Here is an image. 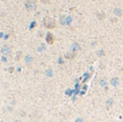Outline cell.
Returning <instances> with one entry per match:
<instances>
[{
	"instance_id": "30bf717a",
	"label": "cell",
	"mask_w": 123,
	"mask_h": 122,
	"mask_svg": "<svg viewBox=\"0 0 123 122\" xmlns=\"http://www.w3.org/2000/svg\"><path fill=\"white\" fill-rule=\"evenodd\" d=\"M113 13H115V15H117V16H121V15H122V10L119 8H116L115 10H113Z\"/></svg>"
},
{
	"instance_id": "e0dca14e",
	"label": "cell",
	"mask_w": 123,
	"mask_h": 122,
	"mask_svg": "<svg viewBox=\"0 0 123 122\" xmlns=\"http://www.w3.org/2000/svg\"><path fill=\"white\" fill-rule=\"evenodd\" d=\"M40 1H41L42 3H45V4H47V3H49V2H50V0H40Z\"/></svg>"
},
{
	"instance_id": "6da1fadb",
	"label": "cell",
	"mask_w": 123,
	"mask_h": 122,
	"mask_svg": "<svg viewBox=\"0 0 123 122\" xmlns=\"http://www.w3.org/2000/svg\"><path fill=\"white\" fill-rule=\"evenodd\" d=\"M43 25L49 29H53L56 27V22L53 20V18H51V17H44V20H43Z\"/></svg>"
},
{
	"instance_id": "ba28073f",
	"label": "cell",
	"mask_w": 123,
	"mask_h": 122,
	"mask_svg": "<svg viewBox=\"0 0 123 122\" xmlns=\"http://www.w3.org/2000/svg\"><path fill=\"white\" fill-rule=\"evenodd\" d=\"M65 57H66V58H68V60H72L73 57H76V53L75 52H68L67 54H66V55H65Z\"/></svg>"
},
{
	"instance_id": "5bb4252c",
	"label": "cell",
	"mask_w": 123,
	"mask_h": 122,
	"mask_svg": "<svg viewBox=\"0 0 123 122\" xmlns=\"http://www.w3.org/2000/svg\"><path fill=\"white\" fill-rule=\"evenodd\" d=\"M106 84H107V82L105 81V80H101V85H103V86H106Z\"/></svg>"
},
{
	"instance_id": "3957f363",
	"label": "cell",
	"mask_w": 123,
	"mask_h": 122,
	"mask_svg": "<svg viewBox=\"0 0 123 122\" xmlns=\"http://www.w3.org/2000/svg\"><path fill=\"white\" fill-rule=\"evenodd\" d=\"M72 21L71 16H66V15H62L61 16V24L62 25H69Z\"/></svg>"
},
{
	"instance_id": "9c48e42d",
	"label": "cell",
	"mask_w": 123,
	"mask_h": 122,
	"mask_svg": "<svg viewBox=\"0 0 123 122\" xmlns=\"http://www.w3.org/2000/svg\"><path fill=\"white\" fill-rule=\"evenodd\" d=\"M25 62H26V64H31V63L34 62V57L31 56V55H26Z\"/></svg>"
},
{
	"instance_id": "277c9868",
	"label": "cell",
	"mask_w": 123,
	"mask_h": 122,
	"mask_svg": "<svg viewBox=\"0 0 123 122\" xmlns=\"http://www.w3.org/2000/svg\"><path fill=\"white\" fill-rule=\"evenodd\" d=\"M1 53H2V55H4V56L10 55V54H11V47L3 46L2 48H1Z\"/></svg>"
},
{
	"instance_id": "2e32d148",
	"label": "cell",
	"mask_w": 123,
	"mask_h": 122,
	"mask_svg": "<svg viewBox=\"0 0 123 122\" xmlns=\"http://www.w3.org/2000/svg\"><path fill=\"white\" fill-rule=\"evenodd\" d=\"M75 122H83V119H82V118H77Z\"/></svg>"
},
{
	"instance_id": "52a82bcc",
	"label": "cell",
	"mask_w": 123,
	"mask_h": 122,
	"mask_svg": "<svg viewBox=\"0 0 123 122\" xmlns=\"http://www.w3.org/2000/svg\"><path fill=\"white\" fill-rule=\"evenodd\" d=\"M79 50H80V44H79L78 42H73L72 44H71V51L72 52H78Z\"/></svg>"
},
{
	"instance_id": "ac0fdd59",
	"label": "cell",
	"mask_w": 123,
	"mask_h": 122,
	"mask_svg": "<svg viewBox=\"0 0 123 122\" xmlns=\"http://www.w3.org/2000/svg\"><path fill=\"white\" fill-rule=\"evenodd\" d=\"M15 122H20V121H15Z\"/></svg>"
},
{
	"instance_id": "7a4b0ae2",
	"label": "cell",
	"mask_w": 123,
	"mask_h": 122,
	"mask_svg": "<svg viewBox=\"0 0 123 122\" xmlns=\"http://www.w3.org/2000/svg\"><path fill=\"white\" fill-rule=\"evenodd\" d=\"M25 8H26L27 11L33 12L37 9V4H36L35 1H33V0H27V1L25 2Z\"/></svg>"
},
{
	"instance_id": "8992f818",
	"label": "cell",
	"mask_w": 123,
	"mask_h": 122,
	"mask_svg": "<svg viewBox=\"0 0 123 122\" xmlns=\"http://www.w3.org/2000/svg\"><path fill=\"white\" fill-rule=\"evenodd\" d=\"M119 83H120V81H119V78H117V77H115V78H112L110 80V84L112 86H115V88H117L118 85H119Z\"/></svg>"
},
{
	"instance_id": "4fadbf2b",
	"label": "cell",
	"mask_w": 123,
	"mask_h": 122,
	"mask_svg": "<svg viewBox=\"0 0 123 122\" xmlns=\"http://www.w3.org/2000/svg\"><path fill=\"white\" fill-rule=\"evenodd\" d=\"M97 55H98V56H104V55H105L104 50H99V51H97Z\"/></svg>"
},
{
	"instance_id": "5b68a950",
	"label": "cell",
	"mask_w": 123,
	"mask_h": 122,
	"mask_svg": "<svg viewBox=\"0 0 123 122\" xmlns=\"http://www.w3.org/2000/svg\"><path fill=\"white\" fill-rule=\"evenodd\" d=\"M45 40H47V42H48L49 44H52V43L54 42V36H53V34L48 32V34H47V38H45Z\"/></svg>"
},
{
	"instance_id": "8fae6325",
	"label": "cell",
	"mask_w": 123,
	"mask_h": 122,
	"mask_svg": "<svg viewBox=\"0 0 123 122\" xmlns=\"http://www.w3.org/2000/svg\"><path fill=\"white\" fill-rule=\"evenodd\" d=\"M112 104H113V99L112 98H109V99H107L106 100V106L107 107H111Z\"/></svg>"
},
{
	"instance_id": "7c38bea8",
	"label": "cell",
	"mask_w": 123,
	"mask_h": 122,
	"mask_svg": "<svg viewBox=\"0 0 123 122\" xmlns=\"http://www.w3.org/2000/svg\"><path fill=\"white\" fill-rule=\"evenodd\" d=\"M47 76H48V77H52V76H53V71H52V69H48V70H47Z\"/></svg>"
},
{
	"instance_id": "9a60e30c",
	"label": "cell",
	"mask_w": 123,
	"mask_h": 122,
	"mask_svg": "<svg viewBox=\"0 0 123 122\" xmlns=\"http://www.w3.org/2000/svg\"><path fill=\"white\" fill-rule=\"evenodd\" d=\"M21 57H22V52H18V53H17V57H16V60H20Z\"/></svg>"
}]
</instances>
